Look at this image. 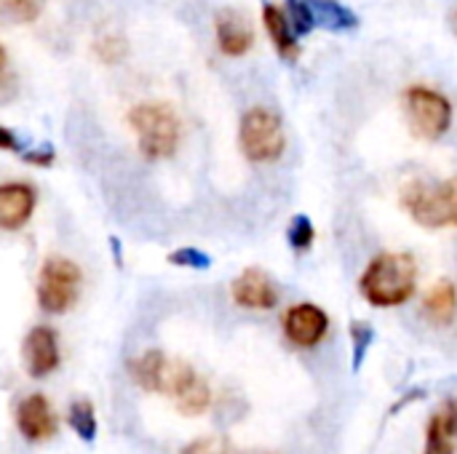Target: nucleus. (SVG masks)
I'll return each instance as SVG.
<instances>
[{
    "instance_id": "4468645a",
    "label": "nucleus",
    "mask_w": 457,
    "mask_h": 454,
    "mask_svg": "<svg viewBox=\"0 0 457 454\" xmlns=\"http://www.w3.org/2000/svg\"><path fill=\"white\" fill-rule=\"evenodd\" d=\"M35 209V190L21 182L0 187V225L3 230H19Z\"/></svg>"
},
{
    "instance_id": "a211bd4d",
    "label": "nucleus",
    "mask_w": 457,
    "mask_h": 454,
    "mask_svg": "<svg viewBox=\"0 0 457 454\" xmlns=\"http://www.w3.org/2000/svg\"><path fill=\"white\" fill-rule=\"evenodd\" d=\"M311 3V11H313V19L316 24L327 27V29H351L359 24L356 13L335 0H308Z\"/></svg>"
},
{
    "instance_id": "1a4fd4ad",
    "label": "nucleus",
    "mask_w": 457,
    "mask_h": 454,
    "mask_svg": "<svg viewBox=\"0 0 457 454\" xmlns=\"http://www.w3.org/2000/svg\"><path fill=\"white\" fill-rule=\"evenodd\" d=\"M329 332V318L321 308L311 302H300L287 310L284 316V334L297 348H313L319 345Z\"/></svg>"
},
{
    "instance_id": "f3484780",
    "label": "nucleus",
    "mask_w": 457,
    "mask_h": 454,
    "mask_svg": "<svg viewBox=\"0 0 457 454\" xmlns=\"http://www.w3.org/2000/svg\"><path fill=\"white\" fill-rule=\"evenodd\" d=\"M423 313L439 324V326H447L453 324L457 316V289L455 284L450 281H439L423 300Z\"/></svg>"
},
{
    "instance_id": "f03ea898",
    "label": "nucleus",
    "mask_w": 457,
    "mask_h": 454,
    "mask_svg": "<svg viewBox=\"0 0 457 454\" xmlns=\"http://www.w3.org/2000/svg\"><path fill=\"white\" fill-rule=\"evenodd\" d=\"M129 123L137 131V142L145 158L158 161L174 155L179 144V118L169 104L145 102L129 112Z\"/></svg>"
},
{
    "instance_id": "a878e982",
    "label": "nucleus",
    "mask_w": 457,
    "mask_h": 454,
    "mask_svg": "<svg viewBox=\"0 0 457 454\" xmlns=\"http://www.w3.org/2000/svg\"><path fill=\"white\" fill-rule=\"evenodd\" d=\"M96 48H99V56H102L104 62H110V64L120 62V59H123V54H126V45H123V40H120V37H107V40H102Z\"/></svg>"
},
{
    "instance_id": "2eb2a0df",
    "label": "nucleus",
    "mask_w": 457,
    "mask_h": 454,
    "mask_svg": "<svg viewBox=\"0 0 457 454\" xmlns=\"http://www.w3.org/2000/svg\"><path fill=\"white\" fill-rule=\"evenodd\" d=\"M262 21H265V29H268V35H270L276 51H278L284 59H297V56H300V45H297V40H295V27H292L289 16H287L278 5L268 3L265 11H262Z\"/></svg>"
},
{
    "instance_id": "dca6fc26",
    "label": "nucleus",
    "mask_w": 457,
    "mask_h": 454,
    "mask_svg": "<svg viewBox=\"0 0 457 454\" xmlns=\"http://www.w3.org/2000/svg\"><path fill=\"white\" fill-rule=\"evenodd\" d=\"M131 377L139 388H145L147 393H161L163 391V380H166V369H169V359L161 351H145L139 359L131 361Z\"/></svg>"
},
{
    "instance_id": "423d86ee",
    "label": "nucleus",
    "mask_w": 457,
    "mask_h": 454,
    "mask_svg": "<svg viewBox=\"0 0 457 454\" xmlns=\"http://www.w3.org/2000/svg\"><path fill=\"white\" fill-rule=\"evenodd\" d=\"M402 206L423 227H445L453 222L447 182L439 185L428 179H412L402 187Z\"/></svg>"
},
{
    "instance_id": "20e7f679",
    "label": "nucleus",
    "mask_w": 457,
    "mask_h": 454,
    "mask_svg": "<svg viewBox=\"0 0 457 454\" xmlns=\"http://www.w3.org/2000/svg\"><path fill=\"white\" fill-rule=\"evenodd\" d=\"M241 150L254 163H270L284 153V123L268 107H252L241 118Z\"/></svg>"
},
{
    "instance_id": "9b49d317",
    "label": "nucleus",
    "mask_w": 457,
    "mask_h": 454,
    "mask_svg": "<svg viewBox=\"0 0 457 454\" xmlns=\"http://www.w3.org/2000/svg\"><path fill=\"white\" fill-rule=\"evenodd\" d=\"M62 356H59V340L54 334V329L48 326H35L27 340H24V367L27 375L35 380L48 377L56 367H59Z\"/></svg>"
},
{
    "instance_id": "6e6552de",
    "label": "nucleus",
    "mask_w": 457,
    "mask_h": 454,
    "mask_svg": "<svg viewBox=\"0 0 457 454\" xmlns=\"http://www.w3.org/2000/svg\"><path fill=\"white\" fill-rule=\"evenodd\" d=\"M16 428L29 444H43L56 436L59 420L43 393H29L27 399H21L16 409Z\"/></svg>"
},
{
    "instance_id": "9d476101",
    "label": "nucleus",
    "mask_w": 457,
    "mask_h": 454,
    "mask_svg": "<svg viewBox=\"0 0 457 454\" xmlns=\"http://www.w3.org/2000/svg\"><path fill=\"white\" fill-rule=\"evenodd\" d=\"M233 302L246 310H273L278 305V289L262 270H244L230 286Z\"/></svg>"
},
{
    "instance_id": "f257e3e1",
    "label": "nucleus",
    "mask_w": 457,
    "mask_h": 454,
    "mask_svg": "<svg viewBox=\"0 0 457 454\" xmlns=\"http://www.w3.org/2000/svg\"><path fill=\"white\" fill-rule=\"evenodd\" d=\"M361 294L375 308L404 305L418 286V268L407 254H380L361 276Z\"/></svg>"
},
{
    "instance_id": "6ab92c4d",
    "label": "nucleus",
    "mask_w": 457,
    "mask_h": 454,
    "mask_svg": "<svg viewBox=\"0 0 457 454\" xmlns=\"http://www.w3.org/2000/svg\"><path fill=\"white\" fill-rule=\"evenodd\" d=\"M67 423L78 433V439H83L86 444H91L96 439V412H94L91 401H86V399L72 401L67 409Z\"/></svg>"
},
{
    "instance_id": "412c9836",
    "label": "nucleus",
    "mask_w": 457,
    "mask_h": 454,
    "mask_svg": "<svg viewBox=\"0 0 457 454\" xmlns=\"http://www.w3.org/2000/svg\"><path fill=\"white\" fill-rule=\"evenodd\" d=\"M313 238H316L313 222H311L305 214L295 217V219H292V225H289V244H292L297 252H305V249H311Z\"/></svg>"
},
{
    "instance_id": "b1692460",
    "label": "nucleus",
    "mask_w": 457,
    "mask_h": 454,
    "mask_svg": "<svg viewBox=\"0 0 457 454\" xmlns=\"http://www.w3.org/2000/svg\"><path fill=\"white\" fill-rule=\"evenodd\" d=\"M351 334H353V367L359 369V364H361V359H364V353H367V348L372 343V329L367 324H359L356 321L351 326Z\"/></svg>"
},
{
    "instance_id": "5701e85b",
    "label": "nucleus",
    "mask_w": 457,
    "mask_h": 454,
    "mask_svg": "<svg viewBox=\"0 0 457 454\" xmlns=\"http://www.w3.org/2000/svg\"><path fill=\"white\" fill-rule=\"evenodd\" d=\"M182 454H228V442L222 436H204L187 444Z\"/></svg>"
},
{
    "instance_id": "4be33fe9",
    "label": "nucleus",
    "mask_w": 457,
    "mask_h": 454,
    "mask_svg": "<svg viewBox=\"0 0 457 454\" xmlns=\"http://www.w3.org/2000/svg\"><path fill=\"white\" fill-rule=\"evenodd\" d=\"M289 21H292L297 35H308L316 27L311 3L308 0H289Z\"/></svg>"
},
{
    "instance_id": "f8f14e48",
    "label": "nucleus",
    "mask_w": 457,
    "mask_h": 454,
    "mask_svg": "<svg viewBox=\"0 0 457 454\" xmlns=\"http://www.w3.org/2000/svg\"><path fill=\"white\" fill-rule=\"evenodd\" d=\"M423 454H457V396L445 399L426 428Z\"/></svg>"
},
{
    "instance_id": "7ed1b4c3",
    "label": "nucleus",
    "mask_w": 457,
    "mask_h": 454,
    "mask_svg": "<svg viewBox=\"0 0 457 454\" xmlns=\"http://www.w3.org/2000/svg\"><path fill=\"white\" fill-rule=\"evenodd\" d=\"M80 268L67 257H48L37 276V305L46 313H67L80 294Z\"/></svg>"
},
{
    "instance_id": "aec40b11",
    "label": "nucleus",
    "mask_w": 457,
    "mask_h": 454,
    "mask_svg": "<svg viewBox=\"0 0 457 454\" xmlns=\"http://www.w3.org/2000/svg\"><path fill=\"white\" fill-rule=\"evenodd\" d=\"M46 0H3V8L11 19L21 21V24H29L40 16Z\"/></svg>"
},
{
    "instance_id": "cd10ccee",
    "label": "nucleus",
    "mask_w": 457,
    "mask_h": 454,
    "mask_svg": "<svg viewBox=\"0 0 457 454\" xmlns=\"http://www.w3.org/2000/svg\"><path fill=\"white\" fill-rule=\"evenodd\" d=\"M453 29H455V35H457V11L453 13Z\"/></svg>"
},
{
    "instance_id": "ddd939ff",
    "label": "nucleus",
    "mask_w": 457,
    "mask_h": 454,
    "mask_svg": "<svg viewBox=\"0 0 457 454\" xmlns=\"http://www.w3.org/2000/svg\"><path fill=\"white\" fill-rule=\"evenodd\" d=\"M214 29H217V43L228 56H241L254 43V29L249 19L238 11H230V8L220 11L214 19Z\"/></svg>"
},
{
    "instance_id": "393cba45",
    "label": "nucleus",
    "mask_w": 457,
    "mask_h": 454,
    "mask_svg": "<svg viewBox=\"0 0 457 454\" xmlns=\"http://www.w3.org/2000/svg\"><path fill=\"white\" fill-rule=\"evenodd\" d=\"M174 265H185V268H195V270H206L212 262H209V257L204 254V252H198V249H179V252H174L171 257H169Z\"/></svg>"
},
{
    "instance_id": "bb28decb",
    "label": "nucleus",
    "mask_w": 457,
    "mask_h": 454,
    "mask_svg": "<svg viewBox=\"0 0 457 454\" xmlns=\"http://www.w3.org/2000/svg\"><path fill=\"white\" fill-rule=\"evenodd\" d=\"M447 193H450V214H453V222L457 225V177L447 182Z\"/></svg>"
},
{
    "instance_id": "0eeeda50",
    "label": "nucleus",
    "mask_w": 457,
    "mask_h": 454,
    "mask_svg": "<svg viewBox=\"0 0 457 454\" xmlns=\"http://www.w3.org/2000/svg\"><path fill=\"white\" fill-rule=\"evenodd\" d=\"M163 396L174 399L177 409L187 417H198L212 407V388L209 383L185 361H169L166 380H163Z\"/></svg>"
},
{
    "instance_id": "39448f33",
    "label": "nucleus",
    "mask_w": 457,
    "mask_h": 454,
    "mask_svg": "<svg viewBox=\"0 0 457 454\" xmlns=\"http://www.w3.org/2000/svg\"><path fill=\"white\" fill-rule=\"evenodd\" d=\"M404 107H407V120L415 136L420 139H439L453 123V104L445 94L426 88V86H412L404 94Z\"/></svg>"
}]
</instances>
